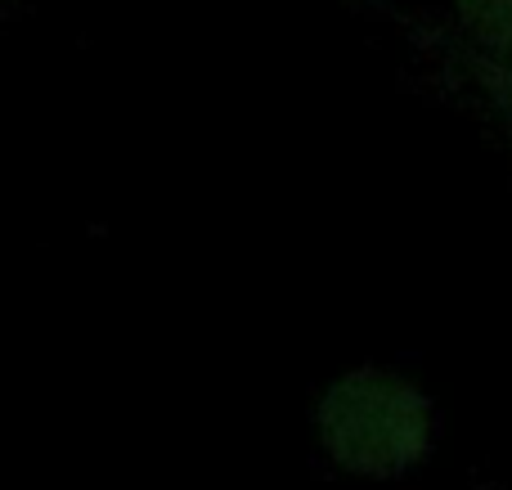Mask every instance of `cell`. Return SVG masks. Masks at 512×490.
Wrapping results in <instances>:
<instances>
[{
    "instance_id": "cell-1",
    "label": "cell",
    "mask_w": 512,
    "mask_h": 490,
    "mask_svg": "<svg viewBox=\"0 0 512 490\" xmlns=\"http://www.w3.org/2000/svg\"><path fill=\"white\" fill-rule=\"evenodd\" d=\"M436 401L418 378L391 365H355L315 401V441L346 477L396 482L432 459Z\"/></svg>"
},
{
    "instance_id": "cell-2",
    "label": "cell",
    "mask_w": 512,
    "mask_h": 490,
    "mask_svg": "<svg viewBox=\"0 0 512 490\" xmlns=\"http://www.w3.org/2000/svg\"><path fill=\"white\" fill-rule=\"evenodd\" d=\"M436 54H441L445 72H450V86L459 90L463 104H468L481 122L504 131L508 144H512V77L508 72H499V68H490L486 59H477L450 27H445V36L436 41Z\"/></svg>"
},
{
    "instance_id": "cell-3",
    "label": "cell",
    "mask_w": 512,
    "mask_h": 490,
    "mask_svg": "<svg viewBox=\"0 0 512 490\" xmlns=\"http://www.w3.org/2000/svg\"><path fill=\"white\" fill-rule=\"evenodd\" d=\"M450 32L477 59L512 77V0H450Z\"/></svg>"
}]
</instances>
